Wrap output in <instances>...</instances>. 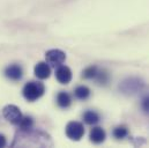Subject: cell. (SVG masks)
<instances>
[{
  "label": "cell",
  "instance_id": "1",
  "mask_svg": "<svg viewBox=\"0 0 149 148\" xmlns=\"http://www.w3.org/2000/svg\"><path fill=\"white\" fill-rule=\"evenodd\" d=\"M44 93H45L44 84L37 81H30L23 88V96L29 102H34L38 98H40L44 95Z\"/></svg>",
  "mask_w": 149,
  "mask_h": 148
},
{
  "label": "cell",
  "instance_id": "2",
  "mask_svg": "<svg viewBox=\"0 0 149 148\" xmlns=\"http://www.w3.org/2000/svg\"><path fill=\"white\" fill-rule=\"evenodd\" d=\"M84 134V127L79 121H70L66 126V135L74 141L81 140Z\"/></svg>",
  "mask_w": 149,
  "mask_h": 148
},
{
  "label": "cell",
  "instance_id": "3",
  "mask_svg": "<svg viewBox=\"0 0 149 148\" xmlns=\"http://www.w3.org/2000/svg\"><path fill=\"white\" fill-rule=\"evenodd\" d=\"M45 58H46V63L50 64L52 67H58L65 61L66 54L61 50L53 49V50H49L45 53Z\"/></svg>",
  "mask_w": 149,
  "mask_h": 148
},
{
  "label": "cell",
  "instance_id": "4",
  "mask_svg": "<svg viewBox=\"0 0 149 148\" xmlns=\"http://www.w3.org/2000/svg\"><path fill=\"white\" fill-rule=\"evenodd\" d=\"M2 113H3V117L12 124L14 125H19V123L21 121L22 119V113L20 109L16 107V105H13V104H9V105H6L2 110Z\"/></svg>",
  "mask_w": 149,
  "mask_h": 148
},
{
  "label": "cell",
  "instance_id": "5",
  "mask_svg": "<svg viewBox=\"0 0 149 148\" xmlns=\"http://www.w3.org/2000/svg\"><path fill=\"white\" fill-rule=\"evenodd\" d=\"M119 88L123 90V93H126V94H134L136 91H140L142 88H143V82L139 79H127L125 80L120 86Z\"/></svg>",
  "mask_w": 149,
  "mask_h": 148
},
{
  "label": "cell",
  "instance_id": "6",
  "mask_svg": "<svg viewBox=\"0 0 149 148\" xmlns=\"http://www.w3.org/2000/svg\"><path fill=\"white\" fill-rule=\"evenodd\" d=\"M56 77H57V80L60 83L67 84L72 80V71H71L70 67L64 66V65H60V66H58V68L56 71Z\"/></svg>",
  "mask_w": 149,
  "mask_h": 148
},
{
  "label": "cell",
  "instance_id": "7",
  "mask_svg": "<svg viewBox=\"0 0 149 148\" xmlns=\"http://www.w3.org/2000/svg\"><path fill=\"white\" fill-rule=\"evenodd\" d=\"M5 75H6L8 79L13 80V81H17V80H20V79L22 77V75H23L22 67H21L20 65H16V64L10 65V66H8V67L5 70Z\"/></svg>",
  "mask_w": 149,
  "mask_h": 148
},
{
  "label": "cell",
  "instance_id": "8",
  "mask_svg": "<svg viewBox=\"0 0 149 148\" xmlns=\"http://www.w3.org/2000/svg\"><path fill=\"white\" fill-rule=\"evenodd\" d=\"M89 138H90V140L94 144H102L105 140V138H107V133H105V131L102 127L96 126V127H94L90 131Z\"/></svg>",
  "mask_w": 149,
  "mask_h": 148
},
{
  "label": "cell",
  "instance_id": "9",
  "mask_svg": "<svg viewBox=\"0 0 149 148\" xmlns=\"http://www.w3.org/2000/svg\"><path fill=\"white\" fill-rule=\"evenodd\" d=\"M50 74H51V68L46 63L40 61L35 66V75L38 79H42V80L47 79L50 76Z\"/></svg>",
  "mask_w": 149,
  "mask_h": 148
},
{
  "label": "cell",
  "instance_id": "10",
  "mask_svg": "<svg viewBox=\"0 0 149 148\" xmlns=\"http://www.w3.org/2000/svg\"><path fill=\"white\" fill-rule=\"evenodd\" d=\"M57 103H58V105H59L60 108L66 109V108H68V107L72 104V98H71V96H70L68 93L61 91V93H59L58 96H57Z\"/></svg>",
  "mask_w": 149,
  "mask_h": 148
},
{
  "label": "cell",
  "instance_id": "11",
  "mask_svg": "<svg viewBox=\"0 0 149 148\" xmlns=\"http://www.w3.org/2000/svg\"><path fill=\"white\" fill-rule=\"evenodd\" d=\"M101 117L100 114L96 112V111H93V110H89V111H86L84 114H83V120L86 124L88 125H94V124H97L100 121Z\"/></svg>",
  "mask_w": 149,
  "mask_h": 148
},
{
  "label": "cell",
  "instance_id": "12",
  "mask_svg": "<svg viewBox=\"0 0 149 148\" xmlns=\"http://www.w3.org/2000/svg\"><path fill=\"white\" fill-rule=\"evenodd\" d=\"M19 126L23 133L26 132H31L34 127V120L31 117H22L21 121L19 123Z\"/></svg>",
  "mask_w": 149,
  "mask_h": 148
},
{
  "label": "cell",
  "instance_id": "13",
  "mask_svg": "<svg viewBox=\"0 0 149 148\" xmlns=\"http://www.w3.org/2000/svg\"><path fill=\"white\" fill-rule=\"evenodd\" d=\"M75 97L77 100H81V101H86L87 98H89L90 96V89L86 86H79L74 91Z\"/></svg>",
  "mask_w": 149,
  "mask_h": 148
},
{
  "label": "cell",
  "instance_id": "14",
  "mask_svg": "<svg viewBox=\"0 0 149 148\" xmlns=\"http://www.w3.org/2000/svg\"><path fill=\"white\" fill-rule=\"evenodd\" d=\"M127 134H128V130L125 125L117 126L113 130V137L117 138V139H124L125 137H127Z\"/></svg>",
  "mask_w": 149,
  "mask_h": 148
},
{
  "label": "cell",
  "instance_id": "15",
  "mask_svg": "<svg viewBox=\"0 0 149 148\" xmlns=\"http://www.w3.org/2000/svg\"><path fill=\"white\" fill-rule=\"evenodd\" d=\"M97 72H98V68H97L96 66H90V67H88V68H86V70L83 71L82 76H83L84 79L93 80V79H95V77H96Z\"/></svg>",
  "mask_w": 149,
  "mask_h": 148
},
{
  "label": "cell",
  "instance_id": "16",
  "mask_svg": "<svg viewBox=\"0 0 149 148\" xmlns=\"http://www.w3.org/2000/svg\"><path fill=\"white\" fill-rule=\"evenodd\" d=\"M95 80L100 83V84H107L108 83V81H109V74L108 72H105L104 70H98V72L96 74V77H95Z\"/></svg>",
  "mask_w": 149,
  "mask_h": 148
},
{
  "label": "cell",
  "instance_id": "17",
  "mask_svg": "<svg viewBox=\"0 0 149 148\" xmlns=\"http://www.w3.org/2000/svg\"><path fill=\"white\" fill-rule=\"evenodd\" d=\"M141 108H142V110L145 111V112L149 113V95L146 96V97L142 100V102H141Z\"/></svg>",
  "mask_w": 149,
  "mask_h": 148
},
{
  "label": "cell",
  "instance_id": "18",
  "mask_svg": "<svg viewBox=\"0 0 149 148\" xmlns=\"http://www.w3.org/2000/svg\"><path fill=\"white\" fill-rule=\"evenodd\" d=\"M5 146H6V138L2 134H0V147H5Z\"/></svg>",
  "mask_w": 149,
  "mask_h": 148
}]
</instances>
